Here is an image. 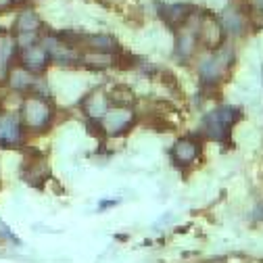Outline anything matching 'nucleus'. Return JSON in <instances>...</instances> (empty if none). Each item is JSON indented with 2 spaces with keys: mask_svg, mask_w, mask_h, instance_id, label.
I'll return each instance as SVG.
<instances>
[{
  "mask_svg": "<svg viewBox=\"0 0 263 263\" xmlns=\"http://www.w3.org/2000/svg\"><path fill=\"white\" fill-rule=\"evenodd\" d=\"M199 155H201V144L194 136H182L172 146V159L180 167L192 165V163L199 159Z\"/></svg>",
  "mask_w": 263,
  "mask_h": 263,
  "instance_id": "0eeeda50",
  "label": "nucleus"
},
{
  "mask_svg": "<svg viewBox=\"0 0 263 263\" xmlns=\"http://www.w3.org/2000/svg\"><path fill=\"white\" fill-rule=\"evenodd\" d=\"M23 123L17 113H0V146L13 148L23 142Z\"/></svg>",
  "mask_w": 263,
  "mask_h": 263,
  "instance_id": "39448f33",
  "label": "nucleus"
},
{
  "mask_svg": "<svg viewBox=\"0 0 263 263\" xmlns=\"http://www.w3.org/2000/svg\"><path fill=\"white\" fill-rule=\"evenodd\" d=\"M40 17L36 11H21L15 19V25H13V34L17 38V46L19 48H25V46H31L36 44V36L40 31Z\"/></svg>",
  "mask_w": 263,
  "mask_h": 263,
  "instance_id": "7ed1b4c3",
  "label": "nucleus"
},
{
  "mask_svg": "<svg viewBox=\"0 0 263 263\" xmlns=\"http://www.w3.org/2000/svg\"><path fill=\"white\" fill-rule=\"evenodd\" d=\"M0 238H3V240H7V242H13V245H21V240L15 236V232H13V230H11V226L7 223V221H3V219H0Z\"/></svg>",
  "mask_w": 263,
  "mask_h": 263,
  "instance_id": "2eb2a0df",
  "label": "nucleus"
},
{
  "mask_svg": "<svg viewBox=\"0 0 263 263\" xmlns=\"http://www.w3.org/2000/svg\"><path fill=\"white\" fill-rule=\"evenodd\" d=\"M238 119H240V111L236 107H230V105L217 107L203 117V134L209 136L211 140L221 142L230 136V132H232Z\"/></svg>",
  "mask_w": 263,
  "mask_h": 263,
  "instance_id": "f03ea898",
  "label": "nucleus"
},
{
  "mask_svg": "<svg viewBox=\"0 0 263 263\" xmlns=\"http://www.w3.org/2000/svg\"><path fill=\"white\" fill-rule=\"evenodd\" d=\"M251 3H253L257 9H261V11H263V0H251Z\"/></svg>",
  "mask_w": 263,
  "mask_h": 263,
  "instance_id": "f3484780",
  "label": "nucleus"
},
{
  "mask_svg": "<svg viewBox=\"0 0 263 263\" xmlns=\"http://www.w3.org/2000/svg\"><path fill=\"white\" fill-rule=\"evenodd\" d=\"M84 111L92 117V119H103L109 111V96L105 94H88L84 101Z\"/></svg>",
  "mask_w": 263,
  "mask_h": 263,
  "instance_id": "ddd939ff",
  "label": "nucleus"
},
{
  "mask_svg": "<svg viewBox=\"0 0 263 263\" xmlns=\"http://www.w3.org/2000/svg\"><path fill=\"white\" fill-rule=\"evenodd\" d=\"M17 48L19 46H17V38L13 31L7 27H0V84H5L9 80Z\"/></svg>",
  "mask_w": 263,
  "mask_h": 263,
  "instance_id": "423d86ee",
  "label": "nucleus"
},
{
  "mask_svg": "<svg viewBox=\"0 0 263 263\" xmlns=\"http://www.w3.org/2000/svg\"><path fill=\"white\" fill-rule=\"evenodd\" d=\"M36 76H31L29 71H25L23 67H13L11 69V73H9V80H7V84H9V88L11 90H15V92H29L31 94V90H34V86H36Z\"/></svg>",
  "mask_w": 263,
  "mask_h": 263,
  "instance_id": "f8f14e48",
  "label": "nucleus"
},
{
  "mask_svg": "<svg viewBox=\"0 0 263 263\" xmlns=\"http://www.w3.org/2000/svg\"><path fill=\"white\" fill-rule=\"evenodd\" d=\"M196 40H199V31H190V29H178V38H176V52L180 59H188L194 52Z\"/></svg>",
  "mask_w": 263,
  "mask_h": 263,
  "instance_id": "4468645a",
  "label": "nucleus"
},
{
  "mask_svg": "<svg viewBox=\"0 0 263 263\" xmlns=\"http://www.w3.org/2000/svg\"><path fill=\"white\" fill-rule=\"evenodd\" d=\"M192 7L190 5H167L161 7V17L165 19V23L174 29H182V25L190 19Z\"/></svg>",
  "mask_w": 263,
  "mask_h": 263,
  "instance_id": "9b49d317",
  "label": "nucleus"
},
{
  "mask_svg": "<svg viewBox=\"0 0 263 263\" xmlns=\"http://www.w3.org/2000/svg\"><path fill=\"white\" fill-rule=\"evenodd\" d=\"M15 3V0H0V11H5V9H9L11 5Z\"/></svg>",
  "mask_w": 263,
  "mask_h": 263,
  "instance_id": "dca6fc26",
  "label": "nucleus"
},
{
  "mask_svg": "<svg viewBox=\"0 0 263 263\" xmlns=\"http://www.w3.org/2000/svg\"><path fill=\"white\" fill-rule=\"evenodd\" d=\"M50 63V57L44 48L42 42H36L31 46H25L21 48V54H19V67H23L25 71H29L31 76H38V73H44L46 67Z\"/></svg>",
  "mask_w": 263,
  "mask_h": 263,
  "instance_id": "20e7f679",
  "label": "nucleus"
},
{
  "mask_svg": "<svg viewBox=\"0 0 263 263\" xmlns=\"http://www.w3.org/2000/svg\"><path fill=\"white\" fill-rule=\"evenodd\" d=\"M88 48V52H101V54H117L121 52V46L117 44L115 38L107 34H92V36H82V40Z\"/></svg>",
  "mask_w": 263,
  "mask_h": 263,
  "instance_id": "1a4fd4ad",
  "label": "nucleus"
},
{
  "mask_svg": "<svg viewBox=\"0 0 263 263\" xmlns=\"http://www.w3.org/2000/svg\"><path fill=\"white\" fill-rule=\"evenodd\" d=\"M103 119H105V129L109 132V134H113V136L121 134V132H125L132 123H134V115H132V111H127L123 107L109 109Z\"/></svg>",
  "mask_w": 263,
  "mask_h": 263,
  "instance_id": "6e6552de",
  "label": "nucleus"
},
{
  "mask_svg": "<svg viewBox=\"0 0 263 263\" xmlns=\"http://www.w3.org/2000/svg\"><path fill=\"white\" fill-rule=\"evenodd\" d=\"M199 38L207 44V48H219L223 42V25L215 17H205L199 29Z\"/></svg>",
  "mask_w": 263,
  "mask_h": 263,
  "instance_id": "9d476101",
  "label": "nucleus"
},
{
  "mask_svg": "<svg viewBox=\"0 0 263 263\" xmlns=\"http://www.w3.org/2000/svg\"><path fill=\"white\" fill-rule=\"evenodd\" d=\"M21 123L25 132H46L48 125L52 123V107L48 103V98L42 94H27L21 103L19 111Z\"/></svg>",
  "mask_w": 263,
  "mask_h": 263,
  "instance_id": "f257e3e1",
  "label": "nucleus"
}]
</instances>
